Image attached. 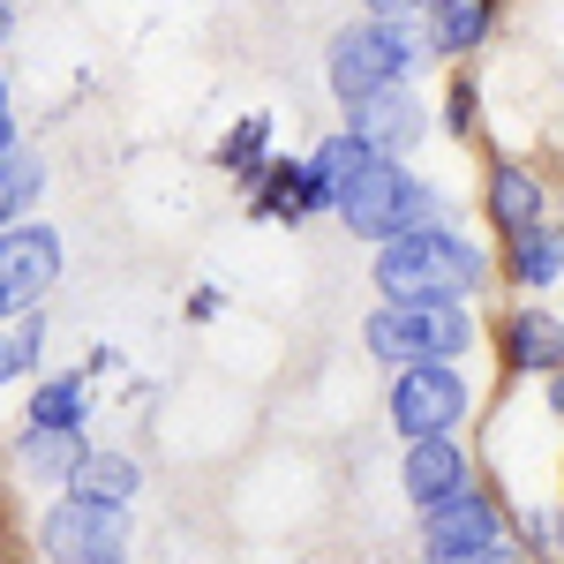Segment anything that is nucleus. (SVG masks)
<instances>
[{
	"label": "nucleus",
	"mask_w": 564,
	"mask_h": 564,
	"mask_svg": "<svg viewBox=\"0 0 564 564\" xmlns=\"http://www.w3.org/2000/svg\"><path fill=\"white\" fill-rule=\"evenodd\" d=\"M377 294L384 302H467L481 279H489V257H481L467 234L452 226H422V234H399L377 249Z\"/></svg>",
	"instance_id": "1"
},
{
	"label": "nucleus",
	"mask_w": 564,
	"mask_h": 564,
	"mask_svg": "<svg viewBox=\"0 0 564 564\" xmlns=\"http://www.w3.org/2000/svg\"><path fill=\"white\" fill-rule=\"evenodd\" d=\"M361 347L377 354L391 377L414 369V361H459L475 347V308L467 302H384V308H369Z\"/></svg>",
	"instance_id": "2"
},
{
	"label": "nucleus",
	"mask_w": 564,
	"mask_h": 564,
	"mask_svg": "<svg viewBox=\"0 0 564 564\" xmlns=\"http://www.w3.org/2000/svg\"><path fill=\"white\" fill-rule=\"evenodd\" d=\"M414 61H422V39L406 31V23H339L332 39H324V84L339 106H361V98H377V90L406 84L414 76Z\"/></svg>",
	"instance_id": "3"
},
{
	"label": "nucleus",
	"mask_w": 564,
	"mask_h": 564,
	"mask_svg": "<svg viewBox=\"0 0 564 564\" xmlns=\"http://www.w3.org/2000/svg\"><path fill=\"white\" fill-rule=\"evenodd\" d=\"M339 218H347V234H361V241L384 249V241H399V234L444 226V204H436L430 181H414L399 159H369V174L339 196Z\"/></svg>",
	"instance_id": "4"
},
{
	"label": "nucleus",
	"mask_w": 564,
	"mask_h": 564,
	"mask_svg": "<svg viewBox=\"0 0 564 564\" xmlns=\"http://www.w3.org/2000/svg\"><path fill=\"white\" fill-rule=\"evenodd\" d=\"M475 406V384L452 369V361H414L391 377V430L406 444H430V436H452Z\"/></svg>",
	"instance_id": "5"
},
{
	"label": "nucleus",
	"mask_w": 564,
	"mask_h": 564,
	"mask_svg": "<svg viewBox=\"0 0 564 564\" xmlns=\"http://www.w3.org/2000/svg\"><path fill=\"white\" fill-rule=\"evenodd\" d=\"M39 557L45 564H121L129 557V512L90 505V497H53L39 512Z\"/></svg>",
	"instance_id": "6"
},
{
	"label": "nucleus",
	"mask_w": 564,
	"mask_h": 564,
	"mask_svg": "<svg viewBox=\"0 0 564 564\" xmlns=\"http://www.w3.org/2000/svg\"><path fill=\"white\" fill-rule=\"evenodd\" d=\"M61 286V234L45 218H23L0 234V324L39 316L45 294Z\"/></svg>",
	"instance_id": "7"
},
{
	"label": "nucleus",
	"mask_w": 564,
	"mask_h": 564,
	"mask_svg": "<svg viewBox=\"0 0 564 564\" xmlns=\"http://www.w3.org/2000/svg\"><path fill=\"white\" fill-rule=\"evenodd\" d=\"M489 550H505V505L489 489H459L452 505L422 512V557L430 564H467Z\"/></svg>",
	"instance_id": "8"
},
{
	"label": "nucleus",
	"mask_w": 564,
	"mask_h": 564,
	"mask_svg": "<svg viewBox=\"0 0 564 564\" xmlns=\"http://www.w3.org/2000/svg\"><path fill=\"white\" fill-rule=\"evenodd\" d=\"M8 459H15V475L31 481V489H53V497H68L76 489V475H84L90 459V436L84 430H23L8 436Z\"/></svg>",
	"instance_id": "9"
},
{
	"label": "nucleus",
	"mask_w": 564,
	"mask_h": 564,
	"mask_svg": "<svg viewBox=\"0 0 564 564\" xmlns=\"http://www.w3.org/2000/svg\"><path fill=\"white\" fill-rule=\"evenodd\" d=\"M347 129L377 151V159H399V151H414L422 143V129H430V113H422V98H414V84H391L377 90V98H361V106H347Z\"/></svg>",
	"instance_id": "10"
},
{
	"label": "nucleus",
	"mask_w": 564,
	"mask_h": 564,
	"mask_svg": "<svg viewBox=\"0 0 564 564\" xmlns=\"http://www.w3.org/2000/svg\"><path fill=\"white\" fill-rule=\"evenodd\" d=\"M399 489H406L414 512H436V505H452L459 489H475V467H467V452H459L452 436H430V444H406Z\"/></svg>",
	"instance_id": "11"
},
{
	"label": "nucleus",
	"mask_w": 564,
	"mask_h": 564,
	"mask_svg": "<svg viewBox=\"0 0 564 564\" xmlns=\"http://www.w3.org/2000/svg\"><path fill=\"white\" fill-rule=\"evenodd\" d=\"M369 159H377V151H369V143H361L354 129H332V135H324V143L308 151V181H316V212H339V196H347L354 181L369 174Z\"/></svg>",
	"instance_id": "12"
},
{
	"label": "nucleus",
	"mask_w": 564,
	"mask_h": 564,
	"mask_svg": "<svg viewBox=\"0 0 564 564\" xmlns=\"http://www.w3.org/2000/svg\"><path fill=\"white\" fill-rule=\"evenodd\" d=\"M505 361L527 369V377H557L564 369V324L550 308H512V324H505Z\"/></svg>",
	"instance_id": "13"
},
{
	"label": "nucleus",
	"mask_w": 564,
	"mask_h": 564,
	"mask_svg": "<svg viewBox=\"0 0 564 564\" xmlns=\"http://www.w3.org/2000/svg\"><path fill=\"white\" fill-rule=\"evenodd\" d=\"M31 430H90V377L84 369H53L31 384Z\"/></svg>",
	"instance_id": "14"
},
{
	"label": "nucleus",
	"mask_w": 564,
	"mask_h": 564,
	"mask_svg": "<svg viewBox=\"0 0 564 564\" xmlns=\"http://www.w3.org/2000/svg\"><path fill=\"white\" fill-rule=\"evenodd\" d=\"M489 23H497V0H430V45L452 61H467L489 39Z\"/></svg>",
	"instance_id": "15"
},
{
	"label": "nucleus",
	"mask_w": 564,
	"mask_h": 564,
	"mask_svg": "<svg viewBox=\"0 0 564 564\" xmlns=\"http://www.w3.org/2000/svg\"><path fill=\"white\" fill-rule=\"evenodd\" d=\"M489 218L520 241L527 226H542V181L527 174V166H497L489 174Z\"/></svg>",
	"instance_id": "16"
},
{
	"label": "nucleus",
	"mask_w": 564,
	"mask_h": 564,
	"mask_svg": "<svg viewBox=\"0 0 564 564\" xmlns=\"http://www.w3.org/2000/svg\"><path fill=\"white\" fill-rule=\"evenodd\" d=\"M135 489H143V467H135L129 452H90L68 497H90V505H113V512H129Z\"/></svg>",
	"instance_id": "17"
},
{
	"label": "nucleus",
	"mask_w": 564,
	"mask_h": 564,
	"mask_svg": "<svg viewBox=\"0 0 564 564\" xmlns=\"http://www.w3.org/2000/svg\"><path fill=\"white\" fill-rule=\"evenodd\" d=\"M505 271H512L520 286H550V279L564 271V226H550V218L527 226L520 241H512V263H505Z\"/></svg>",
	"instance_id": "18"
},
{
	"label": "nucleus",
	"mask_w": 564,
	"mask_h": 564,
	"mask_svg": "<svg viewBox=\"0 0 564 564\" xmlns=\"http://www.w3.org/2000/svg\"><path fill=\"white\" fill-rule=\"evenodd\" d=\"M39 188H45V159L31 151V143L0 159V234H8V226H23V212L39 204Z\"/></svg>",
	"instance_id": "19"
},
{
	"label": "nucleus",
	"mask_w": 564,
	"mask_h": 564,
	"mask_svg": "<svg viewBox=\"0 0 564 564\" xmlns=\"http://www.w3.org/2000/svg\"><path fill=\"white\" fill-rule=\"evenodd\" d=\"M39 361H45V308H39V316H23V324H0V391L23 384Z\"/></svg>",
	"instance_id": "20"
},
{
	"label": "nucleus",
	"mask_w": 564,
	"mask_h": 564,
	"mask_svg": "<svg viewBox=\"0 0 564 564\" xmlns=\"http://www.w3.org/2000/svg\"><path fill=\"white\" fill-rule=\"evenodd\" d=\"M263 135H271V121H241V129H234V143H226V166H234V174H257Z\"/></svg>",
	"instance_id": "21"
},
{
	"label": "nucleus",
	"mask_w": 564,
	"mask_h": 564,
	"mask_svg": "<svg viewBox=\"0 0 564 564\" xmlns=\"http://www.w3.org/2000/svg\"><path fill=\"white\" fill-rule=\"evenodd\" d=\"M369 23H406V15H430V0H361Z\"/></svg>",
	"instance_id": "22"
},
{
	"label": "nucleus",
	"mask_w": 564,
	"mask_h": 564,
	"mask_svg": "<svg viewBox=\"0 0 564 564\" xmlns=\"http://www.w3.org/2000/svg\"><path fill=\"white\" fill-rule=\"evenodd\" d=\"M467 121H475V90H467V84H459V90H452V129H459V135H467Z\"/></svg>",
	"instance_id": "23"
},
{
	"label": "nucleus",
	"mask_w": 564,
	"mask_h": 564,
	"mask_svg": "<svg viewBox=\"0 0 564 564\" xmlns=\"http://www.w3.org/2000/svg\"><path fill=\"white\" fill-rule=\"evenodd\" d=\"M527 542H534V550H550V542H557V520H550V512H534V520H527Z\"/></svg>",
	"instance_id": "24"
},
{
	"label": "nucleus",
	"mask_w": 564,
	"mask_h": 564,
	"mask_svg": "<svg viewBox=\"0 0 564 564\" xmlns=\"http://www.w3.org/2000/svg\"><path fill=\"white\" fill-rule=\"evenodd\" d=\"M113 369H121V347H98V354L84 361V377H113Z\"/></svg>",
	"instance_id": "25"
},
{
	"label": "nucleus",
	"mask_w": 564,
	"mask_h": 564,
	"mask_svg": "<svg viewBox=\"0 0 564 564\" xmlns=\"http://www.w3.org/2000/svg\"><path fill=\"white\" fill-rule=\"evenodd\" d=\"M8 151H23V135H15V113H0V159Z\"/></svg>",
	"instance_id": "26"
},
{
	"label": "nucleus",
	"mask_w": 564,
	"mask_h": 564,
	"mask_svg": "<svg viewBox=\"0 0 564 564\" xmlns=\"http://www.w3.org/2000/svg\"><path fill=\"white\" fill-rule=\"evenodd\" d=\"M467 564H527L520 550H489V557H467Z\"/></svg>",
	"instance_id": "27"
},
{
	"label": "nucleus",
	"mask_w": 564,
	"mask_h": 564,
	"mask_svg": "<svg viewBox=\"0 0 564 564\" xmlns=\"http://www.w3.org/2000/svg\"><path fill=\"white\" fill-rule=\"evenodd\" d=\"M550 414H564V369L550 377Z\"/></svg>",
	"instance_id": "28"
},
{
	"label": "nucleus",
	"mask_w": 564,
	"mask_h": 564,
	"mask_svg": "<svg viewBox=\"0 0 564 564\" xmlns=\"http://www.w3.org/2000/svg\"><path fill=\"white\" fill-rule=\"evenodd\" d=\"M15 39V8H8V0H0V45Z\"/></svg>",
	"instance_id": "29"
},
{
	"label": "nucleus",
	"mask_w": 564,
	"mask_h": 564,
	"mask_svg": "<svg viewBox=\"0 0 564 564\" xmlns=\"http://www.w3.org/2000/svg\"><path fill=\"white\" fill-rule=\"evenodd\" d=\"M0 113H8V68H0Z\"/></svg>",
	"instance_id": "30"
}]
</instances>
